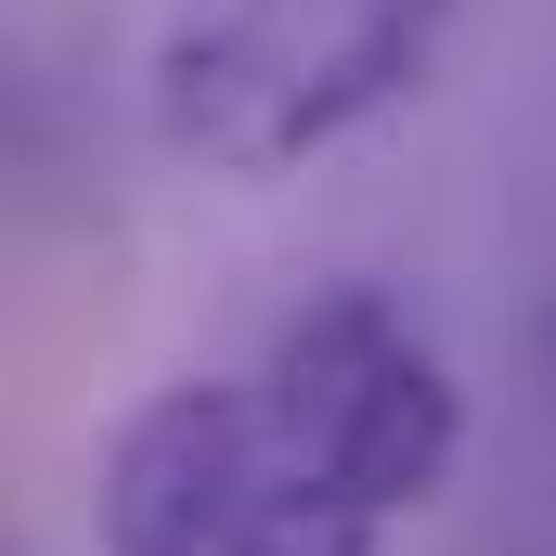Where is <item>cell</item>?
<instances>
[{"label":"cell","instance_id":"1","mask_svg":"<svg viewBox=\"0 0 556 556\" xmlns=\"http://www.w3.org/2000/svg\"><path fill=\"white\" fill-rule=\"evenodd\" d=\"M466 0H168L142 52V117L207 181H285L402 117Z\"/></svg>","mask_w":556,"mask_h":556},{"label":"cell","instance_id":"3","mask_svg":"<svg viewBox=\"0 0 556 556\" xmlns=\"http://www.w3.org/2000/svg\"><path fill=\"white\" fill-rule=\"evenodd\" d=\"M247 492H260L247 376H168L117 415L104 466H91V531H104V556H233Z\"/></svg>","mask_w":556,"mask_h":556},{"label":"cell","instance_id":"2","mask_svg":"<svg viewBox=\"0 0 556 556\" xmlns=\"http://www.w3.org/2000/svg\"><path fill=\"white\" fill-rule=\"evenodd\" d=\"M247 402H260V440H273L285 479H311L324 505H350L376 531L440 505L466 466V389L389 285L298 298L260 350V376H247Z\"/></svg>","mask_w":556,"mask_h":556}]
</instances>
